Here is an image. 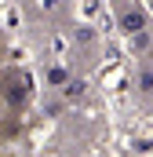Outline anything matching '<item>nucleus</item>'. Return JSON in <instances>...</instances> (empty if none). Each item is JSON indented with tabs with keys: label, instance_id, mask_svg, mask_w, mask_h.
<instances>
[{
	"label": "nucleus",
	"instance_id": "f257e3e1",
	"mask_svg": "<svg viewBox=\"0 0 153 157\" xmlns=\"http://www.w3.org/2000/svg\"><path fill=\"white\" fill-rule=\"evenodd\" d=\"M124 29H131V33L142 29V15H139V11H128V15H124Z\"/></svg>",
	"mask_w": 153,
	"mask_h": 157
},
{
	"label": "nucleus",
	"instance_id": "f03ea898",
	"mask_svg": "<svg viewBox=\"0 0 153 157\" xmlns=\"http://www.w3.org/2000/svg\"><path fill=\"white\" fill-rule=\"evenodd\" d=\"M47 77H51V84H62V80H66V73H62V70H51Z\"/></svg>",
	"mask_w": 153,
	"mask_h": 157
}]
</instances>
